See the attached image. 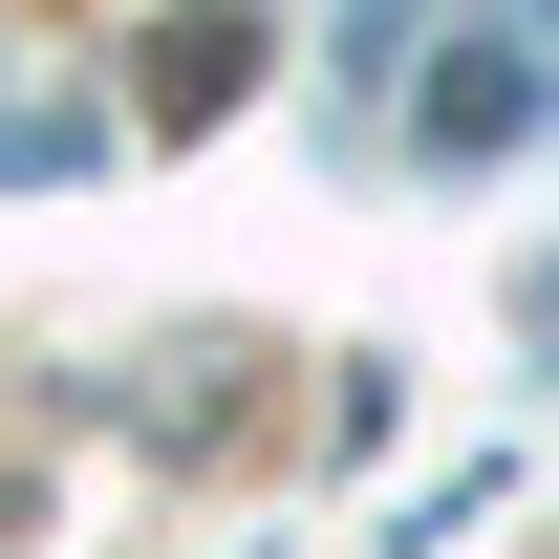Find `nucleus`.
Wrapping results in <instances>:
<instances>
[{
    "mask_svg": "<svg viewBox=\"0 0 559 559\" xmlns=\"http://www.w3.org/2000/svg\"><path fill=\"white\" fill-rule=\"evenodd\" d=\"M559 108V44H452V66H430V151H516Z\"/></svg>",
    "mask_w": 559,
    "mask_h": 559,
    "instance_id": "f257e3e1",
    "label": "nucleus"
}]
</instances>
